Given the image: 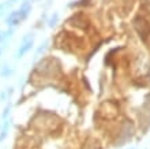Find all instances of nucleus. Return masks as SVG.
I'll use <instances>...</instances> for the list:
<instances>
[{
  "label": "nucleus",
  "instance_id": "obj_4",
  "mask_svg": "<svg viewBox=\"0 0 150 149\" xmlns=\"http://www.w3.org/2000/svg\"><path fill=\"white\" fill-rule=\"evenodd\" d=\"M131 149H134V148H131Z\"/></svg>",
  "mask_w": 150,
  "mask_h": 149
},
{
  "label": "nucleus",
  "instance_id": "obj_3",
  "mask_svg": "<svg viewBox=\"0 0 150 149\" xmlns=\"http://www.w3.org/2000/svg\"><path fill=\"white\" fill-rule=\"evenodd\" d=\"M32 45H33V40H29V37H25V44L16 51V58H21L25 52H28L32 48Z\"/></svg>",
  "mask_w": 150,
  "mask_h": 149
},
{
  "label": "nucleus",
  "instance_id": "obj_2",
  "mask_svg": "<svg viewBox=\"0 0 150 149\" xmlns=\"http://www.w3.org/2000/svg\"><path fill=\"white\" fill-rule=\"evenodd\" d=\"M134 25H135V29L138 30L139 36H141L143 40H146L149 33H150V24L149 22H147L145 18L139 16V18H137V19L134 21Z\"/></svg>",
  "mask_w": 150,
  "mask_h": 149
},
{
  "label": "nucleus",
  "instance_id": "obj_1",
  "mask_svg": "<svg viewBox=\"0 0 150 149\" xmlns=\"http://www.w3.org/2000/svg\"><path fill=\"white\" fill-rule=\"evenodd\" d=\"M30 10V7H29V4H25L23 7L21 8L19 11H14L11 12L10 15L7 16V19H6V22H7V25H10V26H14V25H18L21 22V21L23 19L25 16L28 15V11Z\"/></svg>",
  "mask_w": 150,
  "mask_h": 149
}]
</instances>
